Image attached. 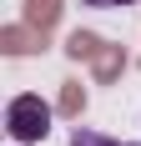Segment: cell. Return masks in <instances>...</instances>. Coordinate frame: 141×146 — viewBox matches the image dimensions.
Masks as SVG:
<instances>
[{"label": "cell", "instance_id": "obj_1", "mask_svg": "<svg viewBox=\"0 0 141 146\" xmlns=\"http://www.w3.org/2000/svg\"><path fill=\"white\" fill-rule=\"evenodd\" d=\"M5 131H10V141H20V146L45 141V136H51V101H41L35 91L15 96V101L5 106Z\"/></svg>", "mask_w": 141, "mask_h": 146}, {"label": "cell", "instance_id": "obj_2", "mask_svg": "<svg viewBox=\"0 0 141 146\" xmlns=\"http://www.w3.org/2000/svg\"><path fill=\"white\" fill-rule=\"evenodd\" d=\"M70 146H141V141H116V136H101L91 126H76L70 131Z\"/></svg>", "mask_w": 141, "mask_h": 146}, {"label": "cell", "instance_id": "obj_3", "mask_svg": "<svg viewBox=\"0 0 141 146\" xmlns=\"http://www.w3.org/2000/svg\"><path fill=\"white\" fill-rule=\"evenodd\" d=\"M86 5H96V10H116V5H141V0H86Z\"/></svg>", "mask_w": 141, "mask_h": 146}]
</instances>
